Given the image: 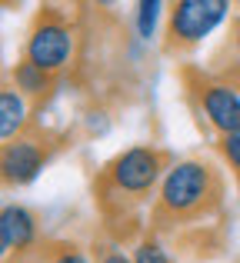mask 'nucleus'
<instances>
[{
	"instance_id": "nucleus-4",
	"label": "nucleus",
	"mask_w": 240,
	"mask_h": 263,
	"mask_svg": "<svg viewBox=\"0 0 240 263\" xmlns=\"http://www.w3.org/2000/svg\"><path fill=\"white\" fill-rule=\"evenodd\" d=\"M160 177V154L150 147H130L114 160L110 180L123 193H143L157 183Z\"/></svg>"
},
{
	"instance_id": "nucleus-5",
	"label": "nucleus",
	"mask_w": 240,
	"mask_h": 263,
	"mask_svg": "<svg viewBox=\"0 0 240 263\" xmlns=\"http://www.w3.org/2000/svg\"><path fill=\"white\" fill-rule=\"evenodd\" d=\"M70 50H73V37L57 20L40 24L37 30L30 33V40H27V60H30L33 67H40V70H47V73L64 67L67 60H70Z\"/></svg>"
},
{
	"instance_id": "nucleus-14",
	"label": "nucleus",
	"mask_w": 240,
	"mask_h": 263,
	"mask_svg": "<svg viewBox=\"0 0 240 263\" xmlns=\"http://www.w3.org/2000/svg\"><path fill=\"white\" fill-rule=\"evenodd\" d=\"M10 250V240H7V233H4V227H0V260H4V253Z\"/></svg>"
},
{
	"instance_id": "nucleus-7",
	"label": "nucleus",
	"mask_w": 240,
	"mask_h": 263,
	"mask_svg": "<svg viewBox=\"0 0 240 263\" xmlns=\"http://www.w3.org/2000/svg\"><path fill=\"white\" fill-rule=\"evenodd\" d=\"M0 227H4L7 240H10V247H30L33 243V233H37V220H33V213L27 210V206H4L0 210Z\"/></svg>"
},
{
	"instance_id": "nucleus-9",
	"label": "nucleus",
	"mask_w": 240,
	"mask_h": 263,
	"mask_svg": "<svg viewBox=\"0 0 240 263\" xmlns=\"http://www.w3.org/2000/svg\"><path fill=\"white\" fill-rule=\"evenodd\" d=\"M13 80H17V90H24V93H44V90L50 87V73L40 70V67H33L30 60L17 64V70H13Z\"/></svg>"
},
{
	"instance_id": "nucleus-15",
	"label": "nucleus",
	"mask_w": 240,
	"mask_h": 263,
	"mask_svg": "<svg viewBox=\"0 0 240 263\" xmlns=\"http://www.w3.org/2000/svg\"><path fill=\"white\" fill-rule=\"evenodd\" d=\"M104 263H130L127 257H123V253H110V257H107Z\"/></svg>"
},
{
	"instance_id": "nucleus-2",
	"label": "nucleus",
	"mask_w": 240,
	"mask_h": 263,
	"mask_svg": "<svg viewBox=\"0 0 240 263\" xmlns=\"http://www.w3.org/2000/svg\"><path fill=\"white\" fill-rule=\"evenodd\" d=\"M227 0H180L170 13V33L177 44H197L227 17Z\"/></svg>"
},
{
	"instance_id": "nucleus-11",
	"label": "nucleus",
	"mask_w": 240,
	"mask_h": 263,
	"mask_svg": "<svg viewBox=\"0 0 240 263\" xmlns=\"http://www.w3.org/2000/svg\"><path fill=\"white\" fill-rule=\"evenodd\" d=\"M134 263H170V260L157 243H140L137 253H134Z\"/></svg>"
},
{
	"instance_id": "nucleus-8",
	"label": "nucleus",
	"mask_w": 240,
	"mask_h": 263,
	"mask_svg": "<svg viewBox=\"0 0 240 263\" xmlns=\"http://www.w3.org/2000/svg\"><path fill=\"white\" fill-rule=\"evenodd\" d=\"M27 123V100L17 90H0V140H13Z\"/></svg>"
},
{
	"instance_id": "nucleus-6",
	"label": "nucleus",
	"mask_w": 240,
	"mask_h": 263,
	"mask_svg": "<svg viewBox=\"0 0 240 263\" xmlns=\"http://www.w3.org/2000/svg\"><path fill=\"white\" fill-rule=\"evenodd\" d=\"M204 114L217 130H224V137L240 134V90L214 84L204 90Z\"/></svg>"
},
{
	"instance_id": "nucleus-1",
	"label": "nucleus",
	"mask_w": 240,
	"mask_h": 263,
	"mask_svg": "<svg viewBox=\"0 0 240 263\" xmlns=\"http://www.w3.org/2000/svg\"><path fill=\"white\" fill-rule=\"evenodd\" d=\"M220 197V180H217L214 167L200 160H183L167 170L160 186V206L174 213L177 220H190L207 213Z\"/></svg>"
},
{
	"instance_id": "nucleus-16",
	"label": "nucleus",
	"mask_w": 240,
	"mask_h": 263,
	"mask_svg": "<svg viewBox=\"0 0 240 263\" xmlns=\"http://www.w3.org/2000/svg\"><path fill=\"white\" fill-rule=\"evenodd\" d=\"M237 90H240V84H237Z\"/></svg>"
},
{
	"instance_id": "nucleus-13",
	"label": "nucleus",
	"mask_w": 240,
	"mask_h": 263,
	"mask_svg": "<svg viewBox=\"0 0 240 263\" xmlns=\"http://www.w3.org/2000/svg\"><path fill=\"white\" fill-rule=\"evenodd\" d=\"M53 263H87V260L80 257V253H60V257L53 260Z\"/></svg>"
},
{
	"instance_id": "nucleus-12",
	"label": "nucleus",
	"mask_w": 240,
	"mask_h": 263,
	"mask_svg": "<svg viewBox=\"0 0 240 263\" xmlns=\"http://www.w3.org/2000/svg\"><path fill=\"white\" fill-rule=\"evenodd\" d=\"M224 154L230 157V163L240 170V134H230V137H224Z\"/></svg>"
},
{
	"instance_id": "nucleus-10",
	"label": "nucleus",
	"mask_w": 240,
	"mask_h": 263,
	"mask_svg": "<svg viewBox=\"0 0 240 263\" xmlns=\"http://www.w3.org/2000/svg\"><path fill=\"white\" fill-rule=\"evenodd\" d=\"M160 10H163L160 0H143L140 4V13H137V30H140V37H154V27H157Z\"/></svg>"
},
{
	"instance_id": "nucleus-3",
	"label": "nucleus",
	"mask_w": 240,
	"mask_h": 263,
	"mask_svg": "<svg viewBox=\"0 0 240 263\" xmlns=\"http://www.w3.org/2000/svg\"><path fill=\"white\" fill-rule=\"evenodd\" d=\"M44 147L40 140L33 137H13L0 147V180L10 186H24V183H33L44 170Z\"/></svg>"
}]
</instances>
